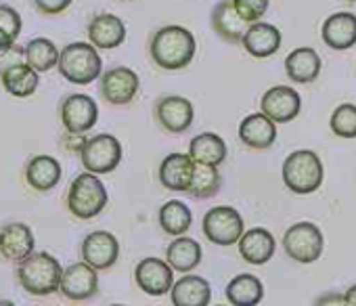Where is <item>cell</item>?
<instances>
[{"instance_id":"1","label":"cell","mask_w":356,"mask_h":306,"mask_svg":"<svg viewBox=\"0 0 356 306\" xmlns=\"http://www.w3.org/2000/svg\"><path fill=\"white\" fill-rule=\"evenodd\" d=\"M197 51V42L191 30L183 26H163L159 28L149 45V55L153 63L165 72L185 70Z\"/></svg>"},{"instance_id":"2","label":"cell","mask_w":356,"mask_h":306,"mask_svg":"<svg viewBox=\"0 0 356 306\" xmlns=\"http://www.w3.org/2000/svg\"><path fill=\"white\" fill-rule=\"evenodd\" d=\"M17 279L22 287L32 296H51L61 289L63 268L55 256L38 252L22 260L17 268Z\"/></svg>"},{"instance_id":"3","label":"cell","mask_w":356,"mask_h":306,"mask_svg":"<svg viewBox=\"0 0 356 306\" xmlns=\"http://www.w3.org/2000/svg\"><path fill=\"white\" fill-rule=\"evenodd\" d=\"M325 168L318 153L310 149H298L283 162V183L296 195H308L321 189Z\"/></svg>"},{"instance_id":"4","label":"cell","mask_w":356,"mask_h":306,"mask_svg":"<svg viewBox=\"0 0 356 306\" xmlns=\"http://www.w3.org/2000/svg\"><path fill=\"white\" fill-rule=\"evenodd\" d=\"M57 67L67 82L86 86L101 78L103 61L92 42H72L61 51Z\"/></svg>"},{"instance_id":"5","label":"cell","mask_w":356,"mask_h":306,"mask_svg":"<svg viewBox=\"0 0 356 306\" xmlns=\"http://www.w3.org/2000/svg\"><path fill=\"white\" fill-rule=\"evenodd\" d=\"M107 200L109 198L103 181L99 179V175L88 170L84 175H78L67 191V208L80 220H90L99 216L105 210Z\"/></svg>"},{"instance_id":"6","label":"cell","mask_w":356,"mask_h":306,"mask_svg":"<svg viewBox=\"0 0 356 306\" xmlns=\"http://www.w3.org/2000/svg\"><path fill=\"white\" fill-rule=\"evenodd\" d=\"M283 250L285 254L300 264H312L323 256L325 237L323 231L314 223H296L283 235Z\"/></svg>"},{"instance_id":"7","label":"cell","mask_w":356,"mask_h":306,"mask_svg":"<svg viewBox=\"0 0 356 306\" xmlns=\"http://www.w3.org/2000/svg\"><path fill=\"white\" fill-rule=\"evenodd\" d=\"M202 231L214 245L229 248L239 243L241 235L245 233V225L243 216L233 206H216L206 212L202 220Z\"/></svg>"},{"instance_id":"8","label":"cell","mask_w":356,"mask_h":306,"mask_svg":"<svg viewBox=\"0 0 356 306\" xmlns=\"http://www.w3.org/2000/svg\"><path fill=\"white\" fill-rule=\"evenodd\" d=\"M122 143L113 134H97L86 140L80 151L82 166L95 175H109L122 162Z\"/></svg>"},{"instance_id":"9","label":"cell","mask_w":356,"mask_h":306,"mask_svg":"<svg viewBox=\"0 0 356 306\" xmlns=\"http://www.w3.org/2000/svg\"><path fill=\"white\" fill-rule=\"evenodd\" d=\"M155 120L157 124L172 134H181L191 128L195 120L193 103L178 95H165L155 103Z\"/></svg>"},{"instance_id":"10","label":"cell","mask_w":356,"mask_h":306,"mask_svg":"<svg viewBox=\"0 0 356 306\" xmlns=\"http://www.w3.org/2000/svg\"><path fill=\"white\" fill-rule=\"evenodd\" d=\"M260 111L277 124L293 122L302 111V97L296 88L279 84L268 88L260 99Z\"/></svg>"},{"instance_id":"11","label":"cell","mask_w":356,"mask_h":306,"mask_svg":"<svg viewBox=\"0 0 356 306\" xmlns=\"http://www.w3.org/2000/svg\"><path fill=\"white\" fill-rule=\"evenodd\" d=\"M134 281L147 296H165L174 285V268L161 258H143L134 268Z\"/></svg>"},{"instance_id":"12","label":"cell","mask_w":356,"mask_h":306,"mask_svg":"<svg viewBox=\"0 0 356 306\" xmlns=\"http://www.w3.org/2000/svg\"><path fill=\"white\" fill-rule=\"evenodd\" d=\"M99 291V275L97 268L88 262L70 264L63 271L61 279V293L72 302H84L95 298Z\"/></svg>"},{"instance_id":"13","label":"cell","mask_w":356,"mask_h":306,"mask_svg":"<svg viewBox=\"0 0 356 306\" xmlns=\"http://www.w3.org/2000/svg\"><path fill=\"white\" fill-rule=\"evenodd\" d=\"M140 88V80L130 67H111L101 76V95L111 105H128Z\"/></svg>"},{"instance_id":"14","label":"cell","mask_w":356,"mask_h":306,"mask_svg":"<svg viewBox=\"0 0 356 306\" xmlns=\"http://www.w3.org/2000/svg\"><path fill=\"white\" fill-rule=\"evenodd\" d=\"M120 258V241L109 231H92L82 241V260L97 271L111 268Z\"/></svg>"},{"instance_id":"15","label":"cell","mask_w":356,"mask_h":306,"mask_svg":"<svg viewBox=\"0 0 356 306\" xmlns=\"http://www.w3.org/2000/svg\"><path fill=\"white\" fill-rule=\"evenodd\" d=\"M99 120V105L88 95H70L61 105V122L70 132H88Z\"/></svg>"},{"instance_id":"16","label":"cell","mask_w":356,"mask_h":306,"mask_svg":"<svg viewBox=\"0 0 356 306\" xmlns=\"http://www.w3.org/2000/svg\"><path fill=\"white\" fill-rule=\"evenodd\" d=\"M281 42H283L281 30L277 26L264 24V22L250 24L248 32L241 38V47L245 49V53L256 59H266V57L275 55L281 49Z\"/></svg>"},{"instance_id":"17","label":"cell","mask_w":356,"mask_h":306,"mask_svg":"<svg viewBox=\"0 0 356 306\" xmlns=\"http://www.w3.org/2000/svg\"><path fill=\"white\" fill-rule=\"evenodd\" d=\"M210 24H212V30L225 42H231V45L241 42L243 34L250 28V24L239 15L233 0H220V3L212 9Z\"/></svg>"},{"instance_id":"18","label":"cell","mask_w":356,"mask_h":306,"mask_svg":"<svg viewBox=\"0 0 356 306\" xmlns=\"http://www.w3.org/2000/svg\"><path fill=\"white\" fill-rule=\"evenodd\" d=\"M239 140L250 149H270L277 140V122L266 113H250L239 124Z\"/></svg>"},{"instance_id":"19","label":"cell","mask_w":356,"mask_h":306,"mask_svg":"<svg viewBox=\"0 0 356 306\" xmlns=\"http://www.w3.org/2000/svg\"><path fill=\"white\" fill-rule=\"evenodd\" d=\"M34 233L24 223H11L0 229V254L7 260L22 262L30 254H34Z\"/></svg>"},{"instance_id":"20","label":"cell","mask_w":356,"mask_h":306,"mask_svg":"<svg viewBox=\"0 0 356 306\" xmlns=\"http://www.w3.org/2000/svg\"><path fill=\"white\" fill-rule=\"evenodd\" d=\"M237 248H239V256L248 264L262 266L275 256L277 241H275L273 233L266 231L264 227H254V229H250V231H245L241 235Z\"/></svg>"},{"instance_id":"21","label":"cell","mask_w":356,"mask_h":306,"mask_svg":"<svg viewBox=\"0 0 356 306\" xmlns=\"http://www.w3.org/2000/svg\"><path fill=\"white\" fill-rule=\"evenodd\" d=\"M321 38L333 51L352 49L356 45V15L354 13L329 15L321 28Z\"/></svg>"},{"instance_id":"22","label":"cell","mask_w":356,"mask_h":306,"mask_svg":"<svg viewBox=\"0 0 356 306\" xmlns=\"http://www.w3.org/2000/svg\"><path fill=\"white\" fill-rule=\"evenodd\" d=\"M88 40L103 51L118 49L126 40V24L111 13H101L88 24Z\"/></svg>"},{"instance_id":"23","label":"cell","mask_w":356,"mask_h":306,"mask_svg":"<svg viewBox=\"0 0 356 306\" xmlns=\"http://www.w3.org/2000/svg\"><path fill=\"white\" fill-rule=\"evenodd\" d=\"M170 300L174 306H208L212 300V287L204 277L185 273V277L174 281Z\"/></svg>"},{"instance_id":"24","label":"cell","mask_w":356,"mask_h":306,"mask_svg":"<svg viewBox=\"0 0 356 306\" xmlns=\"http://www.w3.org/2000/svg\"><path fill=\"white\" fill-rule=\"evenodd\" d=\"M193 166L195 162L189 153H170L159 164V183L170 191H187Z\"/></svg>"},{"instance_id":"25","label":"cell","mask_w":356,"mask_h":306,"mask_svg":"<svg viewBox=\"0 0 356 306\" xmlns=\"http://www.w3.org/2000/svg\"><path fill=\"white\" fill-rule=\"evenodd\" d=\"M323 61L321 55L310 47H298L293 49L285 59V72L287 78L296 84H310L321 76Z\"/></svg>"},{"instance_id":"26","label":"cell","mask_w":356,"mask_h":306,"mask_svg":"<svg viewBox=\"0 0 356 306\" xmlns=\"http://www.w3.org/2000/svg\"><path fill=\"white\" fill-rule=\"evenodd\" d=\"M202 258H204V250L200 241L185 235H178L165 250V260L178 273H191L202 264Z\"/></svg>"},{"instance_id":"27","label":"cell","mask_w":356,"mask_h":306,"mask_svg":"<svg viewBox=\"0 0 356 306\" xmlns=\"http://www.w3.org/2000/svg\"><path fill=\"white\" fill-rule=\"evenodd\" d=\"M0 80H3V86L7 92H11L13 97H22V99L34 95L38 88V82H40L38 72L28 61L5 67L0 72Z\"/></svg>"},{"instance_id":"28","label":"cell","mask_w":356,"mask_h":306,"mask_svg":"<svg viewBox=\"0 0 356 306\" xmlns=\"http://www.w3.org/2000/svg\"><path fill=\"white\" fill-rule=\"evenodd\" d=\"M61 164L51 156H36L26 166V179L36 191H51L61 181Z\"/></svg>"},{"instance_id":"29","label":"cell","mask_w":356,"mask_h":306,"mask_svg":"<svg viewBox=\"0 0 356 306\" xmlns=\"http://www.w3.org/2000/svg\"><path fill=\"white\" fill-rule=\"evenodd\" d=\"M225 296L233 306H256L264 298V285L256 275L241 273L229 281Z\"/></svg>"},{"instance_id":"30","label":"cell","mask_w":356,"mask_h":306,"mask_svg":"<svg viewBox=\"0 0 356 306\" xmlns=\"http://www.w3.org/2000/svg\"><path fill=\"white\" fill-rule=\"evenodd\" d=\"M227 143L216 132H202L189 143V156L193 158V162L220 166L227 160Z\"/></svg>"},{"instance_id":"31","label":"cell","mask_w":356,"mask_h":306,"mask_svg":"<svg viewBox=\"0 0 356 306\" xmlns=\"http://www.w3.org/2000/svg\"><path fill=\"white\" fill-rule=\"evenodd\" d=\"M220 187H222V175H220L218 166L195 162L193 175H191V181H189V187L185 193L195 200H210L220 191Z\"/></svg>"},{"instance_id":"32","label":"cell","mask_w":356,"mask_h":306,"mask_svg":"<svg viewBox=\"0 0 356 306\" xmlns=\"http://www.w3.org/2000/svg\"><path fill=\"white\" fill-rule=\"evenodd\" d=\"M193 225V214L187 204L181 200H170L159 208V227L163 233L178 237L185 235Z\"/></svg>"},{"instance_id":"33","label":"cell","mask_w":356,"mask_h":306,"mask_svg":"<svg viewBox=\"0 0 356 306\" xmlns=\"http://www.w3.org/2000/svg\"><path fill=\"white\" fill-rule=\"evenodd\" d=\"M59 49L49 38H34L26 45V61L40 74L49 72L59 63Z\"/></svg>"},{"instance_id":"34","label":"cell","mask_w":356,"mask_h":306,"mask_svg":"<svg viewBox=\"0 0 356 306\" xmlns=\"http://www.w3.org/2000/svg\"><path fill=\"white\" fill-rule=\"evenodd\" d=\"M22 34V17L13 7L0 5V55L15 47L17 36Z\"/></svg>"},{"instance_id":"35","label":"cell","mask_w":356,"mask_h":306,"mask_svg":"<svg viewBox=\"0 0 356 306\" xmlns=\"http://www.w3.org/2000/svg\"><path fill=\"white\" fill-rule=\"evenodd\" d=\"M331 132L339 138H356V105L341 103L335 107L329 120Z\"/></svg>"},{"instance_id":"36","label":"cell","mask_w":356,"mask_h":306,"mask_svg":"<svg viewBox=\"0 0 356 306\" xmlns=\"http://www.w3.org/2000/svg\"><path fill=\"white\" fill-rule=\"evenodd\" d=\"M239 15L248 22V24H256L260 22L268 7H270V0H233Z\"/></svg>"},{"instance_id":"37","label":"cell","mask_w":356,"mask_h":306,"mask_svg":"<svg viewBox=\"0 0 356 306\" xmlns=\"http://www.w3.org/2000/svg\"><path fill=\"white\" fill-rule=\"evenodd\" d=\"M36 3V9L44 15H59L63 13L74 0H34Z\"/></svg>"},{"instance_id":"38","label":"cell","mask_w":356,"mask_h":306,"mask_svg":"<svg viewBox=\"0 0 356 306\" xmlns=\"http://www.w3.org/2000/svg\"><path fill=\"white\" fill-rule=\"evenodd\" d=\"M316 304H346V296L333 293V296H323L316 300Z\"/></svg>"},{"instance_id":"39","label":"cell","mask_w":356,"mask_h":306,"mask_svg":"<svg viewBox=\"0 0 356 306\" xmlns=\"http://www.w3.org/2000/svg\"><path fill=\"white\" fill-rule=\"evenodd\" d=\"M343 296H346V304L348 306H356V285H352Z\"/></svg>"},{"instance_id":"40","label":"cell","mask_w":356,"mask_h":306,"mask_svg":"<svg viewBox=\"0 0 356 306\" xmlns=\"http://www.w3.org/2000/svg\"><path fill=\"white\" fill-rule=\"evenodd\" d=\"M346 3H350V5H356V0H346Z\"/></svg>"}]
</instances>
